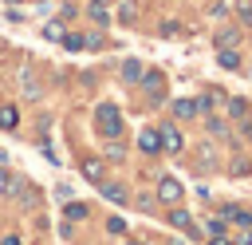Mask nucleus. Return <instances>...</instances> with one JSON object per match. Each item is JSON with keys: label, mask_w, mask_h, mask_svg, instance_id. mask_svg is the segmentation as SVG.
Instances as JSON below:
<instances>
[{"label": "nucleus", "mask_w": 252, "mask_h": 245, "mask_svg": "<svg viewBox=\"0 0 252 245\" xmlns=\"http://www.w3.org/2000/svg\"><path fill=\"white\" fill-rule=\"evenodd\" d=\"M94 122H98V134H106V138H118L122 134V111L114 103H98L94 107Z\"/></svg>", "instance_id": "1"}, {"label": "nucleus", "mask_w": 252, "mask_h": 245, "mask_svg": "<svg viewBox=\"0 0 252 245\" xmlns=\"http://www.w3.org/2000/svg\"><path fill=\"white\" fill-rule=\"evenodd\" d=\"M158 202L177 205V202H181V182H177V178H161V182H158Z\"/></svg>", "instance_id": "2"}, {"label": "nucleus", "mask_w": 252, "mask_h": 245, "mask_svg": "<svg viewBox=\"0 0 252 245\" xmlns=\"http://www.w3.org/2000/svg\"><path fill=\"white\" fill-rule=\"evenodd\" d=\"M142 87L150 91V99H161V87H165V79H161L158 71H142Z\"/></svg>", "instance_id": "3"}, {"label": "nucleus", "mask_w": 252, "mask_h": 245, "mask_svg": "<svg viewBox=\"0 0 252 245\" xmlns=\"http://www.w3.org/2000/svg\"><path fill=\"white\" fill-rule=\"evenodd\" d=\"M158 134H161V150H173V154L181 150V134H177V126H161Z\"/></svg>", "instance_id": "4"}, {"label": "nucleus", "mask_w": 252, "mask_h": 245, "mask_svg": "<svg viewBox=\"0 0 252 245\" xmlns=\"http://www.w3.org/2000/svg\"><path fill=\"white\" fill-rule=\"evenodd\" d=\"M138 146H142L146 154H158V150H161V134H158V130H142V134H138Z\"/></svg>", "instance_id": "5"}, {"label": "nucleus", "mask_w": 252, "mask_h": 245, "mask_svg": "<svg viewBox=\"0 0 252 245\" xmlns=\"http://www.w3.org/2000/svg\"><path fill=\"white\" fill-rule=\"evenodd\" d=\"M102 198H106V202H118V205H122V202H126L130 194L122 190V182H102Z\"/></svg>", "instance_id": "6"}, {"label": "nucleus", "mask_w": 252, "mask_h": 245, "mask_svg": "<svg viewBox=\"0 0 252 245\" xmlns=\"http://www.w3.org/2000/svg\"><path fill=\"white\" fill-rule=\"evenodd\" d=\"M0 126H4V130H16V126H20V111H16L12 103L0 107Z\"/></svg>", "instance_id": "7"}, {"label": "nucleus", "mask_w": 252, "mask_h": 245, "mask_svg": "<svg viewBox=\"0 0 252 245\" xmlns=\"http://www.w3.org/2000/svg\"><path fill=\"white\" fill-rule=\"evenodd\" d=\"M102 174H106V166H102L98 158H87V162H83V178H91V182H102Z\"/></svg>", "instance_id": "8"}, {"label": "nucleus", "mask_w": 252, "mask_h": 245, "mask_svg": "<svg viewBox=\"0 0 252 245\" xmlns=\"http://www.w3.org/2000/svg\"><path fill=\"white\" fill-rule=\"evenodd\" d=\"M169 225H177V229H185V233H197V229H193V221H189V213H185V209H177V205L169 209Z\"/></svg>", "instance_id": "9"}, {"label": "nucleus", "mask_w": 252, "mask_h": 245, "mask_svg": "<svg viewBox=\"0 0 252 245\" xmlns=\"http://www.w3.org/2000/svg\"><path fill=\"white\" fill-rule=\"evenodd\" d=\"M217 63H220L224 71H236V67H240V55H236L232 47H220V55H217Z\"/></svg>", "instance_id": "10"}, {"label": "nucleus", "mask_w": 252, "mask_h": 245, "mask_svg": "<svg viewBox=\"0 0 252 245\" xmlns=\"http://www.w3.org/2000/svg\"><path fill=\"white\" fill-rule=\"evenodd\" d=\"M122 79H126V83H142V63H138V59H126V63H122Z\"/></svg>", "instance_id": "11"}, {"label": "nucleus", "mask_w": 252, "mask_h": 245, "mask_svg": "<svg viewBox=\"0 0 252 245\" xmlns=\"http://www.w3.org/2000/svg\"><path fill=\"white\" fill-rule=\"evenodd\" d=\"M173 115H177V119H193V115H197V103H193V99H173Z\"/></svg>", "instance_id": "12"}, {"label": "nucleus", "mask_w": 252, "mask_h": 245, "mask_svg": "<svg viewBox=\"0 0 252 245\" xmlns=\"http://www.w3.org/2000/svg\"><path fill=\"white\" fill-rule=\"evenodd\" d=\"M220 217H224V221H236V225H248V213H244L240 205H220Z\"/></svg>", "instance_id": "13"}, {"label": "nucleus", "mask_w": 252, "mask_h": 245, "mask_svg": "<svg viewBox=\"0 0 252 245\" xmlns=\"http://www.w3.org/2000/svg\"><path fill=\"white\" fill-rule=\"evenodd\" d=\"M87 16H91L94 24H110V12H106V4H94V0H91V4H87Z\"/></svg>", "instance_id": "14"}, {"label": "nucleus", "mask_w": 252, "mask_h": 245, "mask_svg": "<svg viewBox=\"0 0 252 245\" xmlns=\"http://www.w3.org/2000/svg\"><path fill=\"white\" fill-rule=\"evenodd\" d=\"M87 213H91V209H87L83 202H67V205H63V217H71V221H83Z\"/></svg>", "instance_id": "15"}, {"label": "nucleus", "mask_w": 252, "mask_h": 245, "mask_svg": "<svg viewBox=\"0 0 252 245\" xmlns=\"http://www.w3.org/2000/svg\"><path fill=\"white\" fill-rule=\"evenodd\" d=\"M236 40H240V32H232V28H224V32L217 36V47H232Z\"/></svg>", "instance_id": "16"}, {"label": "nucleus", "mask_w": 252, "mask_h": 245, "mask_svg": "<svg viewBox=\"0 0 252 245\" xmlns=\"http://www.w3.org/2000/svg\"><path fill=\"white\" fill-rule=\"evenodd\" d=\"M63 47H71V51H79V47H87V36H75V32L67 36V32H63Z\"/></svg>", "instance_id": "17"}, {"label": "nucleus", "mask_w": 252, "mask_h": 245, "mask_svg": "<svg viewBox=\"0 0 252 245\" xmlns=\"http://www.w3.org/2000/svg\"><path fill=\"white\" fill-rule=\"evenodd\" d=\"M43 36H47V40H63V24H59V20H55V24H47V28H43Z\"/></svg>", "instance_id": "18"}, {"label": "nucleus", "mask_w": 252, "mask_h": 245, "mask_svg": "<svg viewBox=\"0 0 252 245\" xmlns=\"http://www.w3.org/2000/svg\"><path fill=\"white\" fill-rule=\"evenodd\" d=\"M106 158H110V162H122V158H126V150H122L118 142H110V146H106Z\"/></svg>", "instance_id": "19"}, {"label": "nucleus", "mask_w": 252, "mask_h": 245, "mask_svg": "<svg viewBox=\"0 0 252 245\" xmlns=\"http://www.w3.org/2000/svg\"><path fill=\"white\" fill-rule=\"evenodd\" d=\"M134 16H138V12H134V4H122V8H118V20H122V24H130Z\"/></svg>", "instance_id": "20"}, {"label": "nucleus", "mask_w": 252, "mask_h": 245, "mask_svg": "<svg viewBox=\"0 0 252 245\" xmlns=\"http://www.w3.org/2000/svg\"><path fill=\"white\" fill-rule=\"evenodd\" d=\"M228 111H232V119H236V115H248V103H244V99H232Z\"/></svg>", "instance_id": "21"}, {"label": "nucleus", "mask_w": 252, "mask_h": 245, "mask_svg": "<svg viewBox=\"0 0 252 245\" xmlns=\"http://www.w3.org/2000/svg\"><path fill=\"white\" fill-rule=\"evenodd\" d=\"M0 194H12V174L0 166Z\"/></svg>", "instance_id": "22"}, {"label": "nucleus", "mask_w": 252, "mask_h": 245, "mask_svg": "<svg viewBox=\"0 0 252 245\" xmlns=\"http://www.w3.org/2000/svg\"><path fill=\"white\" fill-rule=\"evenodd\" d=\"M106 229H110V233H122V229H126V221H122V217H110V221H106Z\"/></svg>", "instance_id": "23"}, {"label": "nucleus", "mask_w": 252, "mask_h": 245, "mask_svg": "<svg viewBox=\"0 0 252 245\" xmlns=\"http://www.w3.org/2000/svg\"><path fill=\"white\" fill-rule=\"evenodd\" d=\"M205 233H209V237H217V233H224V221H209V225H205Z\"/></svg>", "instance_id": "24"}, {"label": "nucleus", "mask_w": 252, "mask_h": 245, "mask_svg": "<svg viewBox=\"0 0 252 245\" xmlns=\"http://www.w3.org/2000/svg\"><path fill=\"white\" fill-rule=\"evenodd\" d=\"M236 12H240V24H252V4H240Z\"/></svg>", "instance_id": "25"}, {"label": "nucleus", "mask_w": 252, "mask_h": 245, "mask_svg": "<svg viewBox=\"0 0 252 245\" xmlns=\"http://www.w3.org/2000/svg\"><path fill=\"white\" fill-rule=\"evenodd\" d=\"M236 245H252V229H244V233L236 237Z\"/></svg>", "instance_id": "26"}, {"label": "nucleus", "mask_w": 252, "mask_h": 245, "mask_svg": "<svg viewBox=\"0 0 252 245\" xmlns=\"http://www.w3.org/2000/svg\"><path fill=\"white\" fill-rule=\"evenodd\" d=\"M209 245H236V241H228V237H224V233H217V237H213V241H209Z\"/></svg>", "instance_id": "27"}, {"label": "nucleus", "mask_w": 252, "mask_h": 245, "mask_svg": "<svg viewBox=\"0 0 252 245\" xmlns=\"http://www.w3.org/2000/svg\"><path fill=\"white\" fill-rule=\"evenodd\" d=\"M0 245H24V241H20V237H16V233H8V237H4V241H0Z\"/></svg>", "instance_id": "28"}, {"label": "nucleus", "mask_w": 252, "mask_h": 245, "mask_svg": "<svg viewBox=\"0 0 252 245\" xmlns=\"http://www.w3.org/2000/svg\"><path fill=\"white\" fill-rule=\"evenodd\" d=\"M244 134H248V138H252V119H248V122H244Z\"/></svg>", "instance_id": "29"}, {"label": "nucleus", "mask_w": 252, "mask_h": 245, "mask_svg": "<svg viewBox=\"0 0 252 245\" xmlns=\"http://www.w3.org/2000/svg\"><path fill=\"white\" fill-rule=\"evenodd\" d=\"M4 4H24V0H4Z\"/></svg>", "instance_id": "30"}, {"label": "nucleus", "mask_w": 252, "mask_h": 245, "mask_svg": "<svg viewBox=\"0 0 252 245\" xmlns=\"http://www.w3.org/2000/svg\"><path fill=\"white\" fill-rule=\"evenodd\" d=\"M94 4H106V0H94Z\"/></svg>", "instance_id": "31"}, {"label": "nucleus", "mask_w": 252, "mask_h": 245, "mask_svg": "<svg viewBox=\"0 0 252 245\" xmlns=\"http://www.w3.org/2000/svg\"><path fill=\"white\" fill-rule=\"evenodd\" d=\"M126 245H138V241H126Z\"/></svg>", "instance_id": "32"}, {"label": "nucleus", "mask_w": 252, "mask_h": 245, "mask_svg": "<svg viewBox=\"0 0 252 245\" xmlns=\"http://www.w3.org/2000/svg\"><path fill=\"white\" fill-rule=\"evenodd\" d=\"M248 221H252V217H248Z\"/></svg>", "instance_id": "33"}]
</instances>
